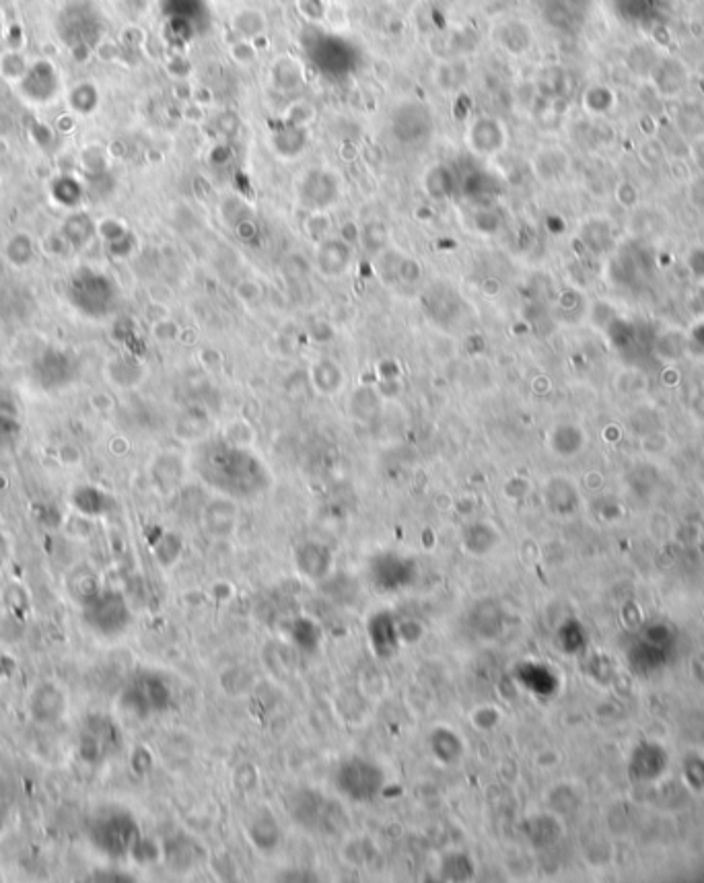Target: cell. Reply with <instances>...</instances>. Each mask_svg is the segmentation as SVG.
Wrapping results in <instances>:
<instances>
[{
  "mask_svg": "<svg viewBox=\"0 0 704 883\" xmlns=\"http://www.w3.org/2000/svg\"><path fill=\"white\" fill-rule=\"evenodd\" d=\"M295 567H297V573L305 576L307 581L319 583L332 573L334 552L330 546L315 539L301 542L295 550Z\"/></svg>",
  "mask_w": 704,
  "mask_h": 883,
  "instance_id": "10",
  "label": "cell"
},
{
  "mask_svg": "<svg viewBox=\"0 0 704 883\" xmlns=\"http://www.w3.org/2000/svg\"><path fill=\"white\" fill-rule=\"evenodd\" d=\"M397 628H399V638H401V645H414V643H418V640L422 638V634H424V628H422V624H420L418 620H404V622H397Z\"/></svg>",
  "mask_w": 704,
  "mask_h": 883,
  "instance_id": "40",
  "label": "cell"
},
{
  "mask_svg": "<svg viewBox=\"0 0 704 883\" xmlns=\"http://www.w3.org/2000/svg\"><path fill=\"white\" fill-rule=\"evenodd\" d=\"M268 85L278 93H295L305 85V64L293 54H278L268 66Z\"/></svg>",
  "mask_w": 704,
  "mask_h": 883,
  "instance_id": "14",
  "label": "cell"
},
{
  "mask_svg": "<svg viewBox=\"0 0 704 883\" xmlns=\"http://www.w3.org/2000/svg\"><path fill=\"white\" fill-rule=\"evenodd\" d=\"M60 459L66 466H77V463H81V451L77 447H72V445H64L60 449Z\"/></svg>",
  "mask_w": 704,
  "mask_h": 883,
  "instance_id": "48",
  "label": "cell"
},
{
  "mask_svg": "<svg viewBox=\"0 0 704 883\" xmlns=\"http://www.w3.org/2000/svg\"><path fill=\"white\" fill-rule=\"evenodd\" d=\"M377 371H379L381 381H394V379H399V377H401V367L397 364V360H394V358H385V360H381V362H379V367H377Z\"/></svg>",
  "mask_w": 704,
  "mask_h": 883,
  "instance_id": "46",
  "label": "cell"
},
{
  "mask_svg": "<svg viewBox=\"0 0 704 883\" xmlns=\"http://www.w3.org/2000/svg\"><path fill=\"white\" fill-rule=\"evenodd\" d=\"M245 832H247V838L250 842L258 848V850H262V852H272V850H276L278 848V844H280V840H282V828H280V822L276 820V815L266 807V805H260V807H256L252 813H250V817H247V822H245Z\"/></svg>",
  "mask_w": 704,
  "mask_h": 883,
  "instance_id": "13",
  "label": "cell"
},
{
  "mask_svg": "<svg viewBox=\"0 0 704 883\" xmlns=\"http://www.w3.org/2000/svg\"><path fill=\"white\" fill-rule=\"evenodd\" d=\"M231 31L239 38V40H247V42H256L266 38L268 29H270V21L262 8L258 6H241L231 15Z\"/></svg>",
  "mask_w": 704,
  "mask_h": 883,
  "instance_id": "19",
  "label": "cell"
},
{
  "mask_svg": "<svg viewBox=\"0 0 704 883\" xmlns=\"http://www.w3.org/2000/svg\"><path fill=\"white\" fill-rule=\"evenodd\" d=\"M354 262L352 243L344 241L340 235H330L315 247V268L326 278H340L351 270Z\"/></svg>",
  "mask_w": 704,
  "mask_h": 883,
  "instance_id": "8",
  "label": "cell"
},
{
  "mask_svg": "<svg viewBox=\"0 0 704 883\" xmlns=\"http://www.w3.org/2000/svg\"><path fill=\"white\" fill-rule=\"evenodd\" d=\"M344 241H349V243H356L358 239H360V226H356V222H344L342 226H340V233H338Z\"/></svg>",
  "mask_w": 704,
  "mask_h": 883,
  "instance_id": "49",
  "label": "cell"
},
{
  "mask_svg": "<svg viewBox=\"0 0 704 883\" xmlns=\"http://www.w3.org/2000/svg\"><path fill=\"white\" fill-rule=\"evenodd\" d=\"M328 8H330L328 0H297V10H299V15H301L305 21H311V23L326 19Z\"/></svg>",
  "mask_w": 704,
  "mask_h": 883,
  "instance_id": "39",
  "label": "cell"
},
{
  "mask_svg": "<svg viewBox=\"0 0 704 883\" xmlns=\"http://www.w3.org/2000/svg\"><path fill=\"white\" fill-rule=\"evenodd\" d=\"M507 128L498 118L476 116L466 128V144L478 157H494L507 146Z\"/></svg>",
  "mask_w": 704,
  "mask_h": 883,
  "instance_id": "6",
  "label": "cell"
},
{
  "mask_svg": "<svg viewBox=\"0 0 704 883\" xmlns=\"http://www.w3.org/2000/svg\"><path fill=\"white\" fill-rule=\"evenodd\" d=\"M367 638L375 657L388 659L396 655V651L401 647L396 616L388 610H379L371 614V618L367 620Z\"/></svg>",
  "mask_w": 704,
  "mask_h": 883,
  "instance_id": "9",
  "label": "cell"
},
{
  "mask_svg": "<svg viewBox=\"0 0 704 883\" xmlns=\"http://www.w3.org/2000/svg\"><path fill=\"white\" fill-rule=\"evenodd\" d=\"M68 591H70V595H72L75 601H79L83 606H89L99 595V585H97V578L85 571V573L72 574L70 576Z\"/></svg>",
  "mask_w": 704,
  "mask_h": 883,
  "instance_id": "32",
  "label": "cell"
},
{
  "mask_svg": "<svg viewBox=\"0 0 704 883\" xmlns=\"http://www.w3.org/2000/svg\"><path fill=\"white\" fill-rule=\"evenodd\" d=\"M87 608L89 616H93V626H97L95 630H99L103 634H118L130 622L128 606H126V601L120 593L97 595Z\"/></svg>",
  "mask_w": 704,
  "mask_h": 883,
  "instance_id": "7",
  "label": "cell"
},
{
  "mask_svg": "<svg viewBox=\"0 0 704 883\" xmlns=\"http://www.w3.org/2000/svg\"><path fill=\"white\" fill-rule=\"evenodd\" d=\"M282 272H284V276H286L289 280H301L303 276H307L309 266L301 256L293 254V256H286V258H284V262H282Z\"/></svg>",
  "mask_w": 704,
  "mask_h": 883,
  "instance_id": "41",
  "label": "cell"
},
{
  "mask_svg": "<svg viewBox=\"0 0 704 883\" xmlns=\"http://www.w3.org/2000/svg\"><path fill=\"white\" fill-rule=\"evenodd\" d=\"M369 578L381 593H397L418 578V567L412 558L397 552H381L369 562Z\"/></svg>",
  "mask_w": 704,
  "mask_h": 883,
  "instance_id": "3",
  "label": "cell"
},
{
  "mask_svg": "<svg viewBox=\"0 0 704 883\" xmlns=\"http://www.w3.org/2000/svg\"><path fill=\"white\" fill-rule=\"evenodd\" d=\"M6 256H8V260H10L13 264L21 268V266H25L31 262V258H33V247H31L29 239H25V237H15V239H10V243H8Z\"/></svg>",
  "mask_w": 704,
  "mask_h": 883,
  "instance_id": "38",
  "label": "cell"
},
{
  "mask_svg": "<svg viewBox=\"0 0 704 883\" xmlns=\"http://www.w3.org/2000/svg\"><path fill=\"white\" fill-rule=\"evenodd\" d=\"M134 712L148 714V712H161L171 705V690L159 675H144L140 677L134 688L130 690Z\"/></svg>",
  "mask_w": 704,
  "mask_h": 883,
  "instance_id": "12",
  "label": "cell"
},
{
  "mask_svg": "<svg viewBox=\"0 0 704 883\" xmlns=\"http://www.w3.org/2000/svg\"><path fill=\"white\" fill-rule=\"evenodd\" d=\"M439 875L447 882H470L476 875V865L466 852H447L441 857Z\"/></svg>",
  "mask_w": 704,
  "mask_h": 883,
  "instance_id": "23",
  "label": "cell"
},
{
  "mask_svg": "<svg viewBox=\"0 0 704 883\" xmlns=\"http://www.w3.org/2000/svg\"><path fill=\"white\" fill-rule=\"evenodd\" d=\"M309 381L321 396H336L344 387L346 375L340 362L334 358H317L309 369Z\"/></svg>",
  "mask_w": 704,
  "mask_h": 883,
  "instance_id": "18",
  "label": "cell"
},
{
  "mask_svg": "<svg viewBox=\"0 0 704 883\" xmlns=\"http://www.w3.org/2000/svg\"><path fill=\"white\" fill-rule=\"evenodd\" d=\"M179 552H181V539H179V535H176V533H165L159 539V544L155 546V554L161 560V565H165V567H169V565L176 562Z\"/></svg>",
  "mask_w": 704,
  "mask_h": 883,
  "instance_id": "37",
  "label": "cell"
},
{
  "mask_svg": "<svg viewBox=\"0 0 704 883\" xmlns=\"http://www.w3.org/2000/svg\"><path fill=\"white\" fill-rule=\"evenodd\" d=\"M472 719H474V723H476L478 729H492L496 725V721H498V712H496V708L482 707L474 712Z\"/></svg>",
  "mask_w": 704,
  "mask_h": 883,
  "instance_id": "44",
  "label": "cell"
},
{
  "mask_svg": "<svg viewBox=\"0 0 704 883\" xmlns=\"http://www.w3.org/2000/svg\"><path fill=\"white\" fill-rule=\"evenodd\" d=\"M315 116H317V109H315V105L311 101H307V99H297V101H291L289 107L284 109L282 122L284 124H291V126L307 128L309 124H313Z\"/></svg>",
  "mask_w": 704,
  "mask_h": 883,
  "instance_id": "33",
  "label": "cell"
},
{
  "mask_svg": "<svg viewBox=\"0 0 704 883\" xmlns=\"http://www.w3.org/2000/svg\"><path fill=\"white\" fill-rule=\"evenodd\" d=\"M237 297L243 303H254V301H258L262 297V286L258 282H254V280H243L237 286Z\"/></svg>",
  "mask_w": 704,
  "mask_h": 883,
  "instance_id": "43",
  "label": "cell"
},
{
  "mask_svg": "<svg viewBox=\"0 0 704 883\" xmlns=\"http://www.w3.org/2000/svg\"><path fill=\"white\" fill-rule=\"evenodd\" d=\"M291 815L293 820L307 830H319L326 828V815H328V807H332L323 797L315 791H299L297 795L291 799Z\"/></svg>",
  "mask_w": 704,
  "mask_h": 883,
  "instance_id": "15",
  "label": "cell"
},
{
  "mask_svg": "<svg viewBox=\"0 0 704 883\" xmlns=\"http://www.w3.org/2000/svg\"><path fill=\"white\" fill-rule=\"evenodd\" d=\"M194 470L204 484L229 498H254L272 486L264 461L247 447L227 439L202 443L194 453Z\"/></svg>",
  "mask_w": 704,
  "mask_h": 883,
  "instance_id": "1",
  "label": "cell"
},
{
  "mask_svg": "<svg viewBox=\"0 0 704 883\" xmlns=\"http://www.w3.org/2000/svg\"><path fill=\"white\" fill-rule=\"evenodd\" d=\"M107 375H109V381L114 385L128 390V387H134L142 381L144 369L140 367V362H136L132 358H116V360L109 362Z\"/></svg>",
  "mask_w": 704,
  "mask_h": 883,
  "instance_id": "26",
  "label": "cell"
},
{
  "mask_svg": "<svg viewBox=\"0 0 704 883\" xmlns=\"http://www.w3.org/2000/svg\"><path fill=\"white\" fill-rule=\"evenodd\" d=\"M153 334L159 342H174L179 338V328L174 319H159L153 325Z\"/></svg>",
  "mask_w": 704,
  "mask_h": 883,
  "instance_id": "42",
  "label": "cell"
},
{
  "mask_svg": "<svg viewBox=\"0 0 704 883\" xmlns=\"http://www.w3.org/2000/svg\"><path fill=\"white\" fill-rule=\"evenodd\" d=\"M181 474H183L181 459L171 453L161 455L157 463L153 466V478L161 486V490H176V486L181 482Z\"/></svg>",
  "mask_w": 704,
  "mask_h": 883,
  "instance_id": "27",
  "label": "cell"
},
{
  "mask_svg": "<svg viewBox=\"0 0 704 883\" xmlns=\"http://www.w3.org/2000/svg\"><path fill=\"white\" fill-rule=\"evenodd\" d=\"M526 492H528V482H526L523 478H511V480L505 484V494H507L509 498H521Z\"/></svg>",
  "mask_w": 704,
  "mask_h": 883,
  "instance_id": "47",
  "label": "cell"
},
{
  "mask_svg": "<svg viewBox=\"0 0 704 883\" xmlns=\"http://www.w3.org/2000/svg\"><path fill=\"white\" fill-rule=\"evenodd\" d=\"M429 750L439 764L455 766L464 758L466 746H464V739L459 737L457 731H453L447 725H437L429 733Z\"/></svg>",
  "mask_w": 704,
  "mask_h": 883,
  "instance_id": "17",
  "label": "cell"
},
{
  "mask_svg": "<svg viewBox=\"0 0 704 883\" xmlns=\"http://www.w3.org/2000/svg\"><path fill=\"white\" fill-rule=\"evenodd\" d=\"M433 126L431 109L418 101H404L392 116V132L399 144H422Z\"/></svg>",
  "mask_w": 704,
  "mask_h": 883,
  "instance_id": "5",
  "label": "cell"
},
{
  "mask_svg": "<svg viewBox=\"0 0 704 883\" xmlns=\"http://www.w3.org/2000/svg\"><path fill=\"white\" fill-rule=\"evenodd\" d=\"M29 714L40 725L60 721L66 714V694L54 682H42L29 696Z\"/></svg>",
  "mask_w": 704,
  "mask_h": 883,
  "instance_id": "11",
  "label": "cell"
},
{
  "mask_svg": "<svg viewBox=\"0 0 704 883\" xmlns=\"http://www.w3.org/2000/svg\"><path fill=\"white\" fill-rule=\"evenodd\" d=\"M200 360H202L206 367H217V364H220L222 356H220V353H217L215 348H206V351H202V353H200Z\"/></svg>",
  "mask_w": 704,
  "mask_h": 883,
  "instance_id": "50",
  "label": "cell"
},
{
  "mask_svg": "<svg viewBox=\"0 0 704 883\" xmlns=\"http://www.w3.org/2000/svg\"><path fill=\"white\" fill-rule=\"evenodd\" d=\"M6 830V811H4V807L0 805V834Z\"/></svg>",
  "mask_w": 704,
  "mask_h": 883,
  "instance_id": "51",
  "label": "cell"
},
{
  "mask_svg": "<svg viewBox=\"0 0 704 883\" xmlns=\"http://www.w3.org/2000/svg\"><path fill=\"white\" fill-rule=\"evenodd\" d=\"M581 435H579V429L576 427H571V424H560V427H556L554 431H552V435H550V445H552V449L556 451V453H563V455H569L572 451H576L579 449V443H572V439H579Z\"/></svg>",
  "mask_w": 704,
  "mask_h": 883,
  "instance_id": "34",
  "label": "cell"
},
{
  "mask_svg": "<svg viewBox=\"0 0 704 883\" xmlns=\"http://www.w3.org/2000/svg\"><path fill=\"white\" fill-rule=\"evenodd\" d=\"M340 198V177L328 167L307 169L297 183V200L307 213L330 210Z\"/></svg>",
  "mask_w": 704,
  "mask_h": 883,
  "instance_id": "4",
  "label": "cell"
},
{
  "mask_svg": "<svg viewBox=\"0 0 704 883\" xmlns=\"http://www.w3.org/2000/svg\"><path fill=\"white\" fill-rule=\"evenodd\" d=\"M349 406H351V416H354L356 420L367 422L379 412L381 394L375 387H369V385L356 387L352 392L351 399H349Z\"/></svg>",
  "mask_w": 704,
  "mask_h": 883,
  "instance_id": "25",
  "label": "cell"
},
{
  "mask_svg": "<svg viewBox=\"0 0 704 883\" xmlns=\"http://www.w3.org/2000/svg\"><path fill=\"white\" fill-rule=\"evenodd\" d=\"M291 638L295 640L297 647H301L303 651H315L321 643V630L319 626L309 618H297L291 624Z\"/></svg>",
  "mask_w": 704,
  "mask_h": 883,
  "instance_id": "30",
  "label": "cell"
},
{
  "mask_svg": "<svg viewBox=\"0 0 704 883\" xmlns=\"http://www.w3.org/2000/svg\"><path fill=\"white\" fill-rule=\"evenodd\" d=\"M388 783L379 762L367 755H349L334 770V787L351 803H369L383 793Z\"/></svg>",
  "mask_w": 704,
  "mask_h": 883,
  "instance_id": "2",
  "label": "cell"
},
{
  "mask_svg": "<svg viewBox=\"0 0 704 883\" xmlns=\"http://www.w3.org/2000/svg\"><path fill=\"white\" fill-rule=\"evenodd\" d=\"M204 517H206L208 530L213 531L215 535H229L235 528V521H237V509H235L233 498L222 496V498L213 500L208 505Z\"/></svg>",
  "mask_w": 704,
  "mask_h": 883,
  "instance_id": "22",
  "label": "cell"
},
{
  "mask_svg": "<svg viewBox=\"0 0 704 883\" xmlns=\"http://www.w3.org/2000/svg\"><path fill=\"white\" fill-rule=\"evenodd\" d=\"M466 77H468V68L459 60H453V58L443 60L435 68V83L443 91H457L464 85Z\"/></svg>",
  "mask_w": 704,
  "mask_h": 883,
  "instance_id": "29",
  "label": "cell"
},
{
  "mask_svg": "<svg viewBox=\"0 0 704 883\" xmlns=\"http://www.w3.org/2000/svg\"><path fill=\"white\" fill-rule=\"evenodd\" d=\"M505 616L503 608L494 599H480L472 606L468 612V628L472 634H476L480 640H492L503 632Z\"/></svg>",
  "mask_w": 704,
  "mask_h": 883,
  "instance_id": "16",
  "label": "cell"
},
{
  "mask_svg": "<svg viewBox=\"0 0 704 883\" xmlns=\"http://www.w3.org/2000/svg\"><path fill=\"white\" fill-rule=\"evenodd\" d=\"M206 429H208V414L202 408H190L177 420V435L185 437L188 441L202 437L206 433Z\"/></svg>",
  "mask_w": 704,
  "mask_h": 883,
  "instance_id": "31",
  "label": "cell"
},
{
  "mask_svg": "<svg viewBox=\"0 0 704 883\" xmlns=\"http://www.w3.org/2000/svg\"><path fill=\"white\" fill-rule=\"evenodd\" d=\"M270 144L282 159H297L307 146V128L284 124L270 134Z\"/></svg>",
  "mask_w": 704,
  "mask_h": 883,
  "instance_id": "21",
  "label": "cell"
},
{
  "mask_svg": "<svg viewBox=\"0 0 704 883\" xmlns=\"http://www.w3.org/2000/svg\"><path fill=\"white\" fill-rule=\"evenodd\" d=\"M229 58L237 64V66H250V64H254L256 60H258V47L254 42H247V40H235L233 44L229 45Z\"/></svg>",
  "mask_w": 704,
  "mask_h": 883,
  "instance_id": "36",
  "label": "cell"
},
{
  "mask_svg": "<svg viewBox=\"0 0 704 883\" xmlns=\"http://www.w3.org/2000/svg\"><path fill=\"white\" fill-rule=\"evenodd\" d=\"M305 233H307L309 239H313L315 243H319L326 237H330V233H332V219H330L328 210L309 213L307 221H305Z\"/></svg>",
  "mask_w": 704,
  "mask_h": 883,
  "instance_id": "35",
  "label": "cell"
},
{
  "mask_svg": "<svg viewBox=\"0 0 704 883\" xmlns=\"http://www.w3.org/2000/svg\"><path fill=\"white\" fill-rule=\"evenodd\" d=\"M358 241L362 243L365 252H369V254H373V256H379L381 252H385V249H388V243H390V229H388V224H385L383 221L373 219V221L365 222V224L360 226V239H358Z\"/></svg>",
  "mask_w": 704,
  "mask_h": 883,
  "instance_id": "28",
  "label": "cell"
},
{
  "mask_svg": "<svg viewBox=\"0 0 704 883\" xmlns=\"http://www.w3.org/2000/svg\"><path fill=\"white\" fill-rule=\"evenodd\" d=\"M217 130H219L222 136H233V134H237V130H239V118H237L235 114H231V112L220 114L219 118H217Z\"/></svg>",
  "mask_w": 704,
  "mask_h": 883,
  "instance_id": "45",
  "label": "cell"
},
{
  "mask_svg": "<svg viewBox=\"0 0 704 883\" xmlns=\"http://www.w3.org/2000/svg\"><path fill=\"white\" fill-rule=\"evenodd\" d=\"M422 190L433 200H445L453 192V174L445 165H431L422 176Z\"/></svg>",
  "mask_w": 704,
  "mask_h": 883,
  "instance_id": "24",
  "label": "cell"
},
{
  "mask_svg": "<svg viewBox=\"0 0 704 883\" xmlns=\"http://www.w3.org/2000/svg\"><path fill=\"white\" fill-rule=\"evenodd\" d=\"M500 542L498 530L488 521H474L468 523L461 531V546L472 556H486L490 554Z\"/></svg>",
  "mask_w": 704,
  "mask_h": 883,
  "instance_id": "20",
  "label": "cell"
}]
</instances>
